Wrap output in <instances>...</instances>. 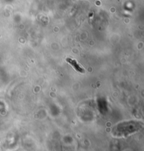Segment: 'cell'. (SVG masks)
<instances>
[{"label":"cell","instance_id":"1","mask_svg":"<svg viewBox=\"0 0 144 151\" xmlns=\"http://www.w3.org/2000/svg\"><path fill=\"white\" fill-rule=\"evenodd\" d=\"M143 128V124L139 122L129 121L124 122L116 125L112 129V134L115 136H124L141 130Z\"/></svg>","mask_w":144,"mask_h":151},{"label":"cell","instance_id":"2","mask_svg":"<svg viewBox=\"0 0 144 151\" xmlns=\"http://www.w3.org/2000/svg\"><path fill=\"white\" fill-rule=\"evenodd\" d=\"M66 61H67L69 64H71V65L73 66V67L75 68L77 72H79V73H84V72H85L84 68L79 65L78 62H77L75 59H73V58H66Z\"/></svg>","mask_w":144,"mask_h":151}]
</instances>
